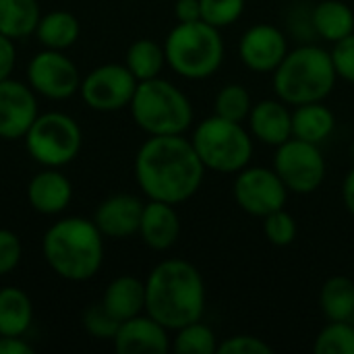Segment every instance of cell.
Listing matches in <instances>:
<instances>
[{
	"instance_id": "1",
	"label": "cell",
	"mask_w": 354,
	"mask_h": 354,
	"mask_svg": "<svg viewBox=\"0 0 354 354\" xmlns=\"http://www.w3.org/2000/svg\"><path fill=\"white\" fill-rule=\"evenodd\" d=\"M205 178L191 139L185 135H151L135 156V180L151 201L180 205L197 195Z\"/></svg>"
},
{
	"instance_id": "2",
	"label": "cell",
	"mask_w": 354,
	"mask_h": 354,
	"mask_svg": "<svg viewBox=\"0 0 354 354\" xmlns=\"http://www.w3.org/2000/svg\"><path fill=\"white\" fill-rule=\"evenodd\" d=\"M205 280L187 259H164L145 278V313L170 332L203 319Z\"/></svg>"
},
{
	"instance_id": "3",
	"label": "cell",
	"mask_w": 354,
	"mask_h": 354,
	"mask_svg": "<svg viewBox=\"0 0 354 354\" xmlns=\"http://www.w3.org/2000/svg\"><path fill=\"white\" fill-rule=\"evenodd\" d=\"M48 268L62 280H91L104 263V234L93 220L66 216L54 222L41 239Z\"/></svg>"
},
{
	"instance_id": "4",
	"label": "cell",
	"mask_w": 354,
	"mask_h": 354,
	"mask_svg": "<svg viewBox=\"0 0 354 354\" xmlns=\"http://www.w3.org/2000/svg\"><path fill=\"white\" fill-rule=\"evenodd\" d=\"M338 73L332 52L317 44H303L288 50L284 60L272 73L276 95L288 106L324 102L336 87Z\"/></svg>"
},
{
	"instance_id": "5",
	"label": "cell",
	"mask_w": 354,
	"mask_h": 354,
	"mask_svg": "<svg viewBox=\"0 0 354 354\" xmlns=\"http://www.w3.org/2000/svg\"><path fill=\"white\" fill-rule=\"evenodd\" d=\"M166 64L183 79L203 81L214 77L224 62V37L203 19L176 23L164 41Z\"/></svg>"
},
{
	"instance_id": "6",
	"label": "cell",
	"mask_w": 354,
	"mask_h": 354,
	"mask_svg": "<svg viewBox=\"0 0 354 354\" xmlns=\"http://www.w3.org/2000/svg\"><path fill=\"white\" fill-rule=\"evenodd\" d=\"M129 108L135 124L149 137L185 135L193 124L189 95L162 77L139 81Z\"/></svg>"
},
{
	"instance_id": "7",
	"label": "cell",
	"mask_w": 354,
	"mask_h": 354,
	"mask_svg": "<svg viewBox=\"0 0 354 354\" xmlns=\"http://www.w3.org/2000/svg\"><path fill=\"white\" fill-rule=\"evenodd\" d=\"M191 143L205 170L220 174H236L247 168L255 147V139L243 122H234L218 114L195 124Z\"/></svg>"
},
{
	"instance_id": "8",
	"label": "cell",
	"mask_w": 354,
	"mask_h": 354,
	"mask_svg": "<svg viewBox=\"0 0 354 354\" xmlns=\"http://www.w3.org/2000/svg\"><path fill=\"white\" fill-rule=\"evenodd\" d=\"M23 141L27 153L39 166L62 168L79 156L83 133L73 116L52 110L46 114H37Z\"/></svg>"
},
{
	"instance_id": "9",
	"label": "cell",
	"mask_w": 354,
	"mask_h": 354,
	"mask_svg": "<svg viewBox=\"0 0 354 354\" xmlns=\"http://www.w3.org/2000/svg\"><path fill=\"white\" fill-rule=\"evenodd\" d=\"M274 170L286 185L288 193L311 195L324 185L328 164L319 145L290 137L276 147Z\"/></svg>"
},
{
	"instance_id": "10",
	"label": "cell",
	"mask_w": 354,
	"mask_h": 354,
	"mask_svg": "<svg viewBox=\"0 0 354 354\" xmlns=\"http://www.w3.org/2000/svg\"><path fill=\"white\" fill-rule=\"evenodd\" d=\"M139 81L127 64L108 62L91 68L81 79V97L95 112H116L129 108Z\"/></svg>"
},
{
	"instance_id": "11",
	"label": "cell",
	"mask_w": 354,
	"mask_h": 354,
	"mask_svg": "<svg viewBox=\"0 0 354 354\" xmlns=\"http://www.w3.org/2000/svg\"><path fill=\"white\" fill-rule=\"evenodd\" d=\"M236 205L255 218H266L268 214L286 207L288 189L274 168L247 166L236 172L232 189Z\"/></svg>"
},
{
	"instance_id": "12",
	"label": "cell",
	"mask_w": 354,
	"mask_h": 354,
	"mask_svg": "<svg viewBox=\"0 0 354 354\" xmlns=\"http://www.w3.org/2000/svg\"><path fill=\"white\" fill-rule=\"evenodd\" d=\"M27 83L37 95L62 102L79 91L81 73L62 50L44 48L27 64Z\"/></svg>"
},
{
	"instance_id": "13",
	"label": "cell",
	"mask_w": 354,
	"mask_h": 354,
	"mask_svg": "<svg viewBox=\"0 0 354 354\" xmlns=\"http://www.w3.org/2000/svg\"><path fill=\"white\" fill-rule=\"evenodd\" d=\"M288 50L286 33L272 23L251 25L239 41V58L253 73H274Z\"/></svg>"
},
{
	"instance_id": "14",
	"label": "cell",
	"mask_w": 354,
	"mask_h": 354,
	"mask_svg": "<svg viewBox=\"0 0 354 354\" xmlns=\"http://www.w3.org/2000/svg\"><path fill=\"white\" fill-rule=\"evenodd\" d=\"M37 93L12 77L0 81V139H23L37 118Z\"/></svg>"
},
{
	"instance_id": "15",
	"label": "cell",
	"mask_w": 354,
	"mask_h": 354,
	"mask_svg": "<svg viewBox=\"0 0 354 354\" xmlns=\"http://www.w3.org/2000/svg\"><path fill=\"white\" fill-rule=\"evenodd\" d=\"M145 201L131 193H116L106 197L93 212V222L104 239H129L139 232Z\"/></svg>"
},
{
	"instance_id": "16",
	"label": "cell",
	"mask_w": 354,
	"mask_h": 354,
	"mask_svg": "<svg viewBox=\"0 0 354 354\" xmlns=\"http://www.w3.org/2000/svg\"><path fill=\"white\" fill-rule=\"evenodd\" d=\"M168 332L170 330L151 315L139 313L120 322L112 342L118 354H166L172 348Z\"/></svg>"
},
{
	"instance_id": "17",
	"label": "cell",
	"mask_w": 354,
	"mask_h": 354,
	"mask_svg": "<svg viewBox=\"0 0 354 354\" xmlns=\"http://www.w3.org/2000/svg\"><path fill=\"white\" fill-rule=\"evenodd\" d=\"M247 129L255 141L268 147H278L292 137V110L280 97L261 100L253 104L247 116Z\"/></svg>"
},
{
	"instance_id": "18",
	"label": "cell",
	"mask_w": 354,
	"mask_h": 354,
	"mask_svg": "<svg viewBox=\"0 0 354 354\" xmlns=\"http://www.w3.org/2000/svg\"><path fill=\"white\" fill-rule=\"evenodd\" d=\"M73 199V185L58 168H44L27 185L29 205L44 216L62 214Z\"/></svg>"
},
{
	"instance_id": "19",
	"label": "cell",
	"mask_w": 354,
	"mask_h": 354,
	"mask_svg": "<svg viewBox=\"0 0 354 354\" xmlns=\"http://www.w3.org/2000/svg\"><path fill=\"white\" fill-rule=\"evenodd\" d=\"M141 241L153 251H168L180 236V218L174 205L147 199L139 224Z\"/></svg>"
},
{
	"instance_id": "20",
	"label": "cell",
	"mask_w": 354,
	"mask_h": 354,
	"mask_svg": "<svg viewBox=\"0 0 354 354\" xmlns=\"http://www.w3.org/2000/svg\"><path fill=\"white\" fill-rule=\"evenodd\" d=\"M102 303L118 322L145 313V280H139L135 276L114 278L106 286Z\"/></svg>"
},
{
	"instance_id": "21",
	"label": "cell",
	"mask_w": 354,
	"mask_h": 354,
	"mask_svg": "<svg viewBox=\"0 0 354 354\" xmlns=\"http://www.w3.org/2000/svg\"><path fill=\"white\" fill-rule=\"evenodd\" d=\"M336 129V114L324 102L295 106L292 110V137L307 143L322 145Z\"/></svg>"
},
{
	"instance_id": "22",
	"label": "cell",
	"mask_w": 354,
	"mask_h": 354,
	"mask_svg": "<svg viewBox=\"0 0 354 354\" xmlns=\"http://www.w3.org/2000/svg\"><path fill=\"white\" fill-rule=\"evenodd\" d=\"M311 27L326 41H340L354 33V10L342 0H322L311 10Z\"/></svg>"
},
{
	"instance_id": "23",
	"label": "cell",
	"mask_w": 354,
	"mask_h": 354,
	"mask_svg": "<svg viewBox=\"0 0 354 354\" xmlns=\"http://www.w3.org/2000/svg\"><path fill=\"white\" fill-rule=\"evenodd\" d=\"M33 324V303L23 288H0V336H25Z\"/></svg>"
},
{
	"instance_id": "24",
	"label": "cell",
	"mask_w": 354,
	"mask_h": 354,
	"mask_svg": "<svg viewBox=\"0 0 354 354\" xmlns=\"http://www.w3.org/2000/svg\"><path fill=\"white\" fill-rule=\"evenodd\" d=\"M79 35H81V23L68 10H50L48 15H41L35 29V37L44 48L62 50V52L75 46Z\"/></svg>"
},
{
	"instance_id": "25",
	"label": "cell",
	"mask_w": 354,
	"mask_h": 354,
	"mask_svg": "<svg viewBox=\"0 0 354 354\" xmlns=\"http://www.w3.org/2000/svg\"><path fill=\"white\" fill-rule=\"evenodd\" d=\"M39 19L37 0H0V33L15 41L35 33Z\"/></svg>"
},
{
	"instance_id": "26",
	"label": "cell",
	"mask_w": 354,
	"mask_h": 354,
	"mask_svg": "<svg viewBox=\"0 0 354 354\" xmlns=\"http://www.w3.org/2000/svg\"><path fill=\"white\" fill-rule=\"evenodd\" d=\"M319 309L328 322H353L354 280L348 276H332L319 290Z\"/></svg>"
},
{
	"instance_id": "27",
	"label": "cell",
	"mask_w": 354,
	"mask_h": 354,
	"mask_svg": "<svg viewBox=\"0 0 354 354\" xmlns=\"http://www.w3.org/2000/svg\"><path fill=\"white\" fill-rule=\"evenodd\" d=\"M127 68L135 75L137 81H147L160 77L162 68L166 66V52L164 46L156 39L141 37L133 41L124 56Z\"/></svg>"
},
{
	"instance_id": "28",
	"label": "cell",
	"mask_w": 354,
	"mask_h": 354,
	"mask_svg": "<svg viewBox=\"0 0 354 354\" xmlns=\"http://www.w3.org/2000/svg\"><path fill=\"white\" fill-rule=\"evenodd\" d=\"M218 336L216 332L201 319L191 322L178 330H174L172 351L178 354H216L218 353Z\"/></svg>"
},
{
	"instance_id": "29",
	"label": "cell",
	"mask_w": 354,
	"mask_h": 354,
	"mask_svg": "<svg viewBox=\"0 0 354 354\" xmlns=\"http://www.w3.org/2000/svg\"><path fill=\"white\" fill-rule=\"evenodd\" d=\"M251 108H253L251 93L241 83L224 85L216 93V100H214V114H218L222 118H228V120H234V122L247 120Z\"/></svg>"
},
{
	"instance_id": "30",
	"label": "cell",
	"mask_w": 354,
	"mask_h": 354,
	"mask_svg": "<svg viewBox=\"0 0 354 354\" xmlns=\"http://www.w3.org/2000/svg\"><path fill=\"white\" fill-rule=\"evenodd\" d=\"M315 354H354L353 322H330L313 342Z\"/></svg>"
},
{
	"instance_id": "31",
	"label": "cell",
	"mask_w": 354,
	"mask_h": 354,
	"mask_svg": "<svg viewBox=\"0 0 354 354\" xmlns=\"http://www.w3.org/2000/svg\"><path fill=\"white\" fill-rule=\"evenodd\" d=\"M261 220H263V234H266L270 245H274V247H288V245L295 243L299 226H297L295 216L290 212H286V207L276 209V212L268 214Z\"/></svg>"
},
{
	"instance_id": "32",
	"label": "cell",
	"mask_w": 354,
	"mask_h": 354,
	"mask_svg": "<svg viewBox=\"0 0 354 354\" xmlns=\"http://www.w3.org/2000/svg\"><path fill=\"white\" fill-rule=\"evenodd\" d=\"M83 328L95 340H114L120 322L104 307V303H91L83 311Z\"/></svg>"
},
{
	"instance_id": "33",
	"label": "cell",
	"mask_w": 354,
	"mask_h": 354,
	"mask_svg": "<svg viewBox=\"0 0 354 354\" xmlns=\"http://www.w3.org/2000/svg\"><path fill=\"white\" fill-rule=\"evenodd\" d=\"M201 19L218 29L234 25L245 12V0H199Z\"/></svg>"
},
{
	"instance_id": "34",
	"label": "cell",
	"mask_w": 354,
	"mask_h": 354,
	"mask_svg": "<svg viewBox=\"0 0 354 354\" xmlns=\"http://www.w3.org/2000/svg\"><path fill=\"white\" fill-rule=\"evenodd\" d=\"M21 259H23L21 239L8 228H0V278L15 272Z\"/></svg>"
},
{
	"instance_id": "35",
	"label": "cell",
	"mask_w": 354,
	"mask_h": 354,
	"mask_svg": "<svg viewBox=\"0 0 354 354\" xmlns=\"http://www.w3.org/2000/svg\"><path fill=\"white\" fill-rule=\"evenodd\" d=\"M220 354H272L274 348L259 336L251 334H236L220 342L218 346Z\"/></svg>"
},
{
	"instance_id": "36",
	"label": "cell",
	"mask_w": 354,
	"mask_h": 354,
	"mask_svg": "<svg viewBox=\"0 0 354 354\" xmlns=\"http://www.w3.org/2000/svg\"><path fill=\"white\" fill-rule=\"evenodd\" d=\"M332 60H334V68L338 73V79L354 83V33L334 44Z\"/></svg>"
},
{
	"instance_id": "37",
	"label": "cell",
	"mask_w": 354,
	"mask_h": 354,
	"mask_svg": "<svg viewBox=\"0 0 354 354\" xmlns=\"http://www.w3.org/2000/svg\"><path fill=\"white\" fill-rule=\"evenodd\" d=\"M15 64H17L15 39L0 33V81H4V79H8L12 75Z\"/></svg>"
},
{
	"instance_id": "38",
	"label": "cell",
	"mask_w": 354,
	"mask_h": 354,
	"mask_svg": "<svg viewBox=\"0 0 354 354\" xmlns=\"http://www.w3.org/2000/svg\"><path fill=\"white\" fill-rule=\"evenodd\" d=\"M174 17L178 23H193L201 19V2L199 0H176Z\"/></svg>"
},
{
	"instance_id": "39",
	"label": "cell",
	"mask_w": 354,
	"mask_h": 354,
	"mask_svg": "<svg viewBox=\"0 0 354 354\" xmlns=\"http://www.w3.org/2000/svg\"><path fill=\"white\" fill-rule=\"evenodd\" d=\"M0 354H33V346L23 336H0Z\"/></svg>"
},
{
	"instance_id": "40",
	"label": "cell",
	"mask_w": 354,
	"mask_h": 354,
	"mask_svg": "<svg viewBox=\"0 0 354 354\" xmlns=\"http://www.w3.org/2000/svg\"><path fill=\"white\" fill-rule=\"evenodd\" d=\"M342 201H344V207L348 209V214L354 216V166L348 170V174L344 176V183H342Z\"/></svg>"
},
{
	"instance_id": "41",
	"label": "cell",
	"mask_w": 354,
	"mask_h": 354,
	"mask_svg": "<svg viewBox=\"0 0 354 354\" xmlns=\"http://www.w3.org/2000/svg\"><path fill=\"white\" fill-rule=\"evenodd\" d=\"M351 153H353V158H354V145H353V147H351Z\"/></svg>"
}]
</instances>
